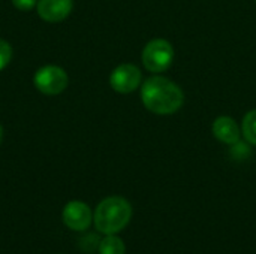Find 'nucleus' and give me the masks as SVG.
<instances>
[{
    "instance_id": "nucleus-7",
    "label": "nucleus",
    "mask_w": 256,
    "mask_h": 254,
    "mask_svg": "<svg viewBox=\"0 0 256 254\" xmlns=\"http://www.w3.org/2000/svg\"><path fill=\"white\" fill-rule=\"evenodd\" d=\"M74 0H39L36 4L39 16L46 22H60L69 16Z\"/></svg>"
},
{
    "instance_id": "nucleus-12",
    "label": "nucleus",
    "mask_w": 256,
    "mask_h": 254,
    "mask_svg": "<svg viewBox=\"0 0 256 254\" xmlns=\"http://www.w3.org/2000/svg\"><path fill=\"white\" fill-rule=\"evenodd\" d=\"M99 240L93 235V234H88L86 238L81 240V250L84 252H93L96 247H99Z\"/></svg>"
},
{
    "instance_id": "nucleus-4",
    "label": "nucleus",
    "mask_w": 256,
    "mask_h": 254,
    "mask_svg": "<svg viewBox=\"0 0 256 254\" xmlns=\"http://www.w3.org/2000/svg\"><path fill=\"white\" fill-rule=\"evenodd\" d=\"M33 84L42 94L57 96L66 90L69 84V76L64 69L54 64H48L36 70L33 76Z\"/></svg>"
},
{
    "instance_id": "nucleus-6",
    "label": "nucleus",
    "mask_w": 256,
    "mask_h": 254,
    "mask_svg": "<svg viewBox=\"0 0 256 254\" xmlns=\"http://www.w3.org/2000/svg\"><path fill=\"white\" fill-rule=\"evenodd\" d=\"M92 220H93L92 210L84 202L72 201L63 210V223L72 231L82 232L88 229L92 225Z\"/></svg>"
},
{
    "instance_id": "nucleus-13",
    "label": "nucleus",
    "mask_w": 256,
    "mask_h": 254,
    "mask_svg": "<svg viewBox=\"0 0 256 254\" xmlns=\"http://www.w3.org/2000/svg\"><path fill=\"white\" fill-rule=\"evenodd\" d=\"M39 0H12V4L20 10H30L38 4Z\"/></svg>"
},
{
    "instance_id": "nucleus-9",
    "label": "nucleus",
    "mask_w": 256,
    "mask_h": 254,
    "mask_svg": "<svg viewBox=\"0 0 256 254\" xmlns=\"http://www.w3.org/2000/svg\"><path fill=\"white\" fill-rule=\"evenodd\" d=\"M99 253L100 254H124V243L116 235H106L99 243Z\"/></svg>"
},
{
    "instance_id": "nucleus-2",
    "label": "nucleus",
    "mask_w": 256,
    "mask_h": 254,
    "mask_svg": "<svg viewBox=\"0 0 256 254\" xmlns=\"http://www.w3.org/2000/svg\"><path fill=\"white\" fill-rule=\"evenodd\" d=\"M132 217L130 204L120 196L104 199L94 211V226L100 234L114 235L124 229Z\"/></svg>"
},
{
    "instance_id": "nucleus-1",
    "label": "nucleus",
    "mask_w": 256,
    "mask_h": 254,
    "mask_svg": "<svg viewBox=\"0 0 256 254\" xmlns=\"http://www.w3.org/2000/svg\"><path fill=\"white\" fill-rule=\"evenodd\" d=\"M141 100L144 106L158 115H170L177 112L183 102V90L168 78L152 76L141 87Z\"/></svg>"
},
{
    "instance_id": "nucleus-5",
    "label": "nucleus",
    "mask_w": 256,
    "mask_h": 254,
    "mask_svg": "<svg viewBox=\"0 0 256 254\" xmlns=\"http://www.w3.org/2000/svg\"><path fill=\"white\" fill-rule=\"evenodd\" d=\"M141 84V70L130 63L117 66L110 75V85L122 94L135 91Z\"/></svg>"
},
{
    "instance_id": "nucleus-8",
    "label": "nucleus",
    "mask_w": 256,
    "mask_h": 254,
    "mask_svg": "<svg viewBox=\"0 0 256 254\" xmlns=\"http://www.w3.org/2000/svg\"><path fill=\"white\" fill-rule=\"evenodd\" d=\"M213 135L224 144L236 145L240 141L242 132L234 118L231 117H218L213 123Z\"/></svg>"
},
{
    "instance_id": "nucleus-3",
    "label": "nucleus",
    "mask_w": 256,
    "mask_h": 254,
    "mask_svg": "<svg viewBox=\"0 0 256 254\" xmlns=\"http://www.w3.org/2000/svg\"><path fill=\"white\" fill-rule=\"evenodd\" d=\"M174 60V48L165 39H153L142 49V64L152 73L165 72Z\"/></svg>"
},
{
    "instance_id": "nucleus-14",
    "label": "nucleus",
    "mask_w": 256,
    "mask_h": 254,
    "mask_svg": "<svg viewBox=\"0 0 256 254\" xmlns=\"http://www.w3.org/2000/svg\"><path fill=\"white\" fill-rule=\"evenodd\" d=\"M2 139H3V127L0 126V144H2Z\"/></svg>"
},
{
    "instance_id": "nucleus-10",
    "label": "nucleus",
    "mask_w": 256,
    "mask_h": 254,
    "mask_svg": "<svg viewBox=\"0 0 256 254\" xmlns=\"http://www.w3.org/2000/svg\"><path fill=\"white\" fill-rule=\"evenodd\" d=\"M242 135L250 145H256V109L249 111L244 115L242 124Z\"/></svg>"
},
{
    "instance_id": "nucleus-11",
    "label": "nucleus",
    "mask_w": 256,
    "mask_h": 254,
    "mask_svg": "<svg viewBox=\"0 0 256 254\" xmlns=\"http://www.w3.org/2000/svg\"><path fill=\"white\" fill-rule=\"evenodd\" d=\"M10 58H12V46L6 40L0 39V70H3L9 64Z\"/></svg>"
}]
</instances>
